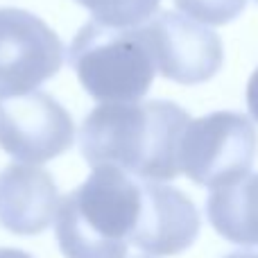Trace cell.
Masks as SVG:
<instances>
[{
    "mask_svg": "<svg viewBox=\"0 0 258 258\" xmlns=\"http://www.w3.org/2000/svg\"><path fill=\"white\" fill-rule=\"evenodd\" d=\"M190 120L168 100L104 102L82 122L80 150L93 168L113 165L143 181H172L181 174L179 147Z\"/></svg>",
    "mask_w": 258,
    "mask_h": 258,
    "instance_id": "obj_1",
    "label": "cell"
},
{
    "mask_svg": "<svg viewBox=\"0 0 258 258\" xmlns=\"http://www.w3.org/2000/svg\"><path fill=\"white\" fill-rule=\"evenodd\" d=\"M143 209V179L98 165L59 202L54 236L66 258H125Z\"/></svg>",
    "mask_w": 258,
    "mask_h": 258,
    "instance_id": "obj_2",
    "label": "cell"
},
{
    "mask_svg": "<svg viewBox=\"0 0 258 258\" xmlns=\"http://www.w3.org/2000/svg\"><path fill=\"white\" fill-rule=\"evenodd\" d=\"M68 63L98 102H138L156 75L141 27L116 30L98 21L82 25L68 48Z\"/></svg>",
    "mask_w": 258,
    "mask_h": 258,
    "instance_id": "obj_3",
    "label": "cell"
},
{
    "mask_svg": "<svg viewBox=\"0 0 258 258\" xmlns=\"http://www.w3.org/2000/svg\"><path fill=\"white\" fill-rule=\"evenodd\" d=\"M258 132L247 116L213 111L190 120L179 147L181 172L211 190L247 177L256 161Z\"/></svg>",
    "mask_w": 258,
    "mask_h": 258,
    "instance_id": "obj_4",
    "label": "cell"
},
{
    "mask_svg": "<svg viewBox=\"0 0 258 258\" xmlns=\"http://www.w3.org/2000/svg\"><path fill=\"white\" fill-rule=\"evenodd\" d=\"M63 63V43L39 16L0 7V98L25 95L52 80Z\"/></svg>",
    "mask_w": 258,
    "mask_h": 258,
    "instance_id": "obj_5",
    "label": "cell"
},
{
    "mask_svg": "<svg viewBox=\"0 0 258 258\" xmlns=\"http://www.w3.org/2000/svg\"><path fill=\"white\" fill-rule=\"evenodd\" d=\"M75 122L43 91L0 98V150L16 161L39 165L71 150Z\"/></svg>",
    "mask_w": 258,
    "mask_h": 258,
    "instance_id": "obj_6",
    "label": "cell"
},
{
    "mask_svg": "<svg viewBox=\"0 0 258 258\" xmlns=\"http://www.w3.org/2000/svg\"><path fill=\"white\" fill-rule=\"evenodd\" d=\"M156 73L183 86L204 84L222 68V41L190 16L161 12L141 25Z\"/></svg>",
    "mask_w": 258,
    "mask_h": 258,
    "instance_id": "obj_7",
    "label": "cell"
},
{
    "mask_svg": "<svg viewBox=\"0 0 258 258\" xmlns=\"http://www.w3.org/2000/svg\"><path fill=\"white\" fill-rule=\"evenodd\" d=\"M200 213L179 188L143 181V209L132 242L150 256H177L200 236Z\"/></svg>",
    "mask_w": 258,
    "mask_h": 258,
    "instance_id": "obj_8",
    "label": "cell"
},
{
    "mask_svg": "<svg viewBox=\"0 0 258 258\" xmlns=\"http://www.w3.org/2000/svg\"><path fill=\"white\" fill-rule=\"evenodd\" d=\"M54 179L39 165L12 163L0 172V227L16 236H36L59 211Z\"/></svg>",
    "mask_w": 258,
    "mask_h": 258,
    "instance_id": "obj_9",
    "label": "cell"
},
{
    "mask_svg": "<svg viewBox=\"0 0 258 258\" xmlns=\"http://www.w3.org/2000/svg\"><path fill=\"white\" fill-rule=\"evenodd\" d=\"M206 215L224 240L258 247V172L211 190Z\"/></svg>",
    "mask_w": 258,
    "mask_h": 258,
    "instance_id": "obj_10",
    "label": "cell"
},
{
    "mask_svg": "<svg viewBox=\"0 0 258 258\" xmlns=\"http://www.w3.org/2000/svg\"><path fill=\"white\" fill-rule=\"evenodd\" d=\"M93 14V21L116 30L141 27L156 14L161 0H75Z\"/></svg>",
    "mask_w": 258,
    "mask_h": 258,
    "instance_id": "obj_11",
    "label": "cell"
},
{
    "mask_svg": "<svg viewBox=\"0 0 258 258\" xmlns=\"http://www.w3.org/2000/svg\"><path fill=\"white\" fill-rule=\"evenodd\" d=\"M174 5L192 21H202L206 25H227L245 12L247 0H174Z\"/></svg>",
    "mask_w": 258,
    "mask_h": 258,
    "instance_id": "obj_12",
    "label": "cell"
},
{
    "mask_svg": "<svg viewBox=\"0 0 258 258\" xmlns=\"http://www.w3.org/2000/svg\"><path fill=\"white\" fill-rule=\"evenodd\" d=\"M247 109H249L251 118L258 122V68L247 82Z\"/></svg>",
    "mask_w": 258,
    "mask_h": 258,
    "instance_id": "obj_13",
    "label": "cell"
},
{
    "mask_svg": "<svg viewBox=\"0 0 258 258\" xmlns=\"http://www.w3.org/2000/svg\"><path fill=\"white\" fill-rule=\"evenodd\" d=\"M0 258H34V256H30L27 251L21 249H12V247H0Z\"/></svg>",
    "mask_w": 258,
    "mask_h": 258,
    "instance_id": "obj_14",
    "label": "cell"
},
{
    "mask_svg": "<svg viewBox=\"0 0 258 258\" xmlns=\"http://www.w3.org/2000/svg\"><path fill=\"white\" fill-rule=\"evenodd\" d=\"M224 258H258V254H254V251H236V254H229Z\"/></svg>",
    "mask_w": 258,
    "mask_h": 258,
    "instance_id": "obj_15",
    "label": "cell"
},
{
    "mask_svg": "<svg viewBox=\"0 0 258 258\" xmlns=\"http://www.w3.org/2000/svg\"><path fill=\"white\" fill-rule=\"evenodd\" d=\"M256 3H258V0H256Z\"/></svg>",
    "mask_w": 258,
    "mask_h": 258,
    "instance_id": "obj_16",
    "label": "cell"
}]
</instances>
